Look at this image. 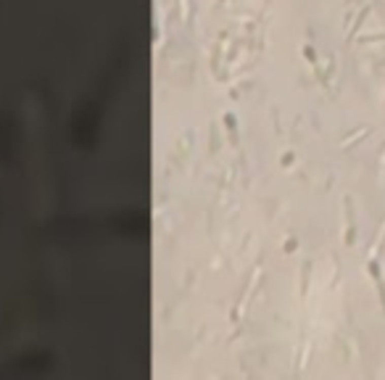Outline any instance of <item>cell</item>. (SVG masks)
I'll list each match as a JSON object with an SVG mask.
<instances>
[{
  "instance_id": "1",
  "label": "cell",
  "mask_w": 385,
  "mask_h": 380,
  "mask_svg": "<svg viewBox=\"0 0 385 380\" xmlns=\"http://www.w3.org/2000/svg\"><path fill=\"white\" fill-rule=\"evenodd\" d=\"M369 272H372V280L377 285V293H380L382 309H385V285H382V274H380V264H377V261H369Z\"/></svg>"
}]
</instances>
